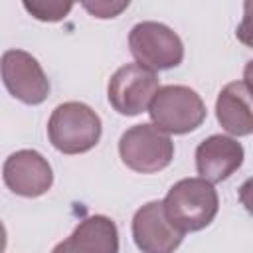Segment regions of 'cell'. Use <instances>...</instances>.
<instances>
[{"instance_id": "obj_1", "label": "cell", "mask_w": 253, "mask_h": 253, "mask_svg": "<svg viewBox=\"0 0 253 253\" xmlns=\"http://www.w3.org/2000/svg\"><path fill=\"white\" fill-rule=\"evenodd\" d=\"M162 206L168 221L182 233H188L202 231L213 221L219 198L213 184L204 178H182L168 190Z\"/></svg>"}, {"instance_id": "obj_2", "label": "cell", "mask_w": 253, "mask_h": 253, "mask_svg": "<svg viewBox=\"0 0 253 253\" xmlns=\"http://www.w3.org/2000/svg\"><path fill=\"white\" fill-rule=\"evenodd\" d=\"M101 119L85 103L67 101L51 111L47 121V136L55 150L63 154L89 152L101 140Z\"/></svg>"}, {"instance_id": "obj_3", "label": "cell", "mask_w": 253, "mask_h": 253, "mask_svg": "<svg viewBox=\"0 0 253 253\" xmlns=\"http://www.w3.org/2000/svg\"><path fill=\"white\" fill-rule=\"evenodd\" d=\"M148 115L158 130L166 134H186L202 126L208 111L194 89L186 85H164L152 97Z\"/></svg>"}, {"instance_id": "obj_4", "label": "cell", "mask_w": 253, "mask_h": 253, "mask_svg": "<svg viewBox=\"0 0 253 253\" xmlns=\"http://www.w3.org/2000/svg\"><path fill=\"white\" fill-rule=\"evenodd\" d=\"M119 154L126 168L138 174H154L170 166L174 158L172 138L152 123L126 128L119 140Z\"/></svg>"}, {"instance_id": "obj_5", "label": "cell", "mask_w": 253, "mask_h": 253, "mask_svg": "<svg viewBox=\"0 0 253 253\" xmlns=\"http://www.w3.org/2000/svg\"><path fill=\"white\" fill-rule=\"evenodd\" d=\"M128 47L138 65L148 71H164L182 63L184 43L180 36L160 22H138L128 34Z\"/></svg>"}, {"instance_id": "obj_6", "label": "cell", "mask_w": 253, "mask_h": 253, "mask_svg": "<svg viewBox=\"0 0 253 253\" xmlns=\"http://www.w3.org/2000/svg\"><path fill=\"white\" fill-rule=\"evenodd\" d=\"M158 89L160 81L156 73L138 63H126L119 67L109 79L107 99L119 115L134 117L148 109Z\"/></svg>"}, {"instance_id": "obj_7", "label": "cell", "mask_w": 253, "mask_h": 253, "mask_svg": "<svg viewBox=\"0 0 253 253\" xmlns=\"http://www.w3.org/2000/svg\"><path fill=\"white\" fill-rule=\"evenodd\" d=\"M0 77L8 93L26 105H40L49 95L47 75L38 59L24 49H8L2 53Z\"/></svg>"}, {"instance_id": "obj_8", "label": "cell", "mask_w": 253, "mask_h": 253, "mask_svg": "<svg viewBox=\"0 0 253 253\" xmlns=\"http://www.w3.org/2000/svg\"><path fill=\"white\" fill-rule=\"evenodd\" d=\"M2 178L10 192L24 198L43 196L53 184V172L47 158L30 148L16 150L6 158Z\"/></svg>"}, {"instance_id": "obj_9", "label": "cell", "mask_w": 253, "mask_h": 253, "mask_svg": "<svg viewBox=\"0 0 253 253\" xmlns=\"http://www.w3.org/2000/svg\"><path fill=\"white\" fill-rule=\"evenodd\" d=\"M132 239L142 253H174L184 233L168 221L162 202L154 200L136 210L132 217Z\"/></svg>"}, {"instance_id": "obj_10", "label": "cell", "mask_w": 253, "mask_h": 253, "mask_svg": "<svg viewBox=\"0 0 253 253\" xmlns=\"http://www.w3.org/2000/svg\"><path fill=\"white\" fill-rule=\"evenodd\" d=\"M245 158V150L237 138L227 134H211L204 138L196 148V170L198 178L210 184L227 180Z\"/></svg>"}, {"instance_id": "obj_11", "label": "cell", "mask_w": 253, "mask_h": 253, "mask_svg": "<svg viewBox=\"0 0 253 253\" xmlns=\"http://www.w3.org/2000/svg\"><path fill=\"white\" fill-rule=\"evenodd\" d=\"M215 117L221 128L233 136H249L253 132L251 89L247 81L227 83L215 101Z\"/></svg>"}, {"instance_id": "obj_12", "label": "cell", "mask_w": 253, "mask_h": 253, "mask_svg": "<svg viewBox=\"0 0 253 253\" xmlns=\"http://www.w3.org/2000/svg\"><path fill=\"white\" fill-rule=\"evenodd\" d=\"M71 253H119V229L107 215H89L63 241Z\"/></svg>"}, {"instance_id": "obj_13", "label": "cell", "mask_w": 253, "mask_h": 253, "mask_svg": "<svg viewBox=\"0 0 253 253\" xmlns=\"http://www.w3.org/2000/svg\"><path fill=\"white\" fill-rule=\"evenodd\" d=\"M24 8L40 22H59L63 20L73 4H61V2H24Z\"/></svg>"}, {"instance_id": "obj_14", "label": "cell", "mask_w": 253, "mask_h": 253, "mask_svg": "<svg viewBox=\"0 0 253 253\" xmlns=\"http://www.w3.org/2000/svg\"><path fill=\"white\" fill-rule=\"evenodd\" d=\"M85 10H89L95 18H115L119 16L125 8H128V0L126 2H85L83 4Z\"/></svg>"}, {"instance_id": "obj_15", "label": "cell", "mask_w": 253, "mask_h": 253, "mask_svg": "<svg viewBox=\"0 0 253 253\" xmlns=\"http://www.w3.org/2000/svg\"><path fill=\"white\" fill-rule=\"evenodd\" d=\"M4 249H6V227L0 221V253H4Z\"/></svg>"}, {"instance_id": "obj_16", "label": "cell", "mask_w": 253, "mask_h": 253, "mask_svg": "<svg viewBox=\"0 0 253 253\" xmlns=\"http://www.w3.org/2000/svg\"><path fill=\"white\" fill-rule=\"evenodd\" d=\"M51 253H71V251H69V249L65 247V243L61 241V243H57V245L53 247V251H51Z\"/></svg>"}]
</instances>
